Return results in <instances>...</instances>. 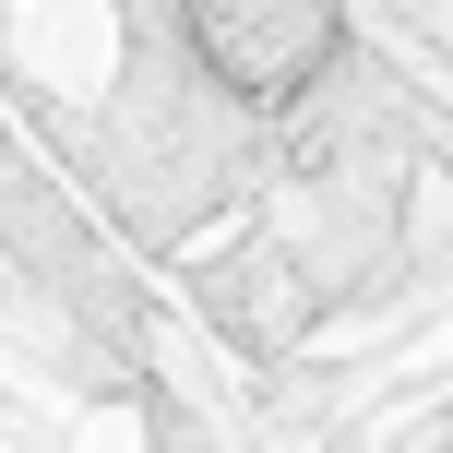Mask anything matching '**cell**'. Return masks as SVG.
<instances>
[{
    "label": "cell",
    "mask_w": 453,
    "mask_h": 453,
    "mask_svg": "<svg viewBox=\"0 0 453 453\" xmlns=\"http://www.w3.org/2000/svg\"><path fill=\"white\" fill-rule=\"evenodd\" d=\"M180 48L215 72L226 96L274 108V96H298V84L334 72L346 12H334V0H180Z\"/></svg>",
    "instance_id": "6da1fadb"
}]
</instances>
